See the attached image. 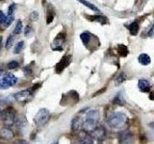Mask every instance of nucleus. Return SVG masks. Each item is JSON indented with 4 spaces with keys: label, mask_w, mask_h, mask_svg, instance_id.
I'll use <instances>...</instances> for the list:
<instances>
[{
    "label": "nucleus",
    "mask_w": 154,
    "mask_h": 144,
    "mask_svg": "<svg viewBox=\"0 0 154 144\" xmlns=\"http://www.w3.org/2000/svg\"><path fill=\"white\" fill-rule=\"evenodd\" d=\"M25 124H26V118H24L23 116L19 117L17 120V126H18V127H22L23 125H25Z\"/></svg>",
    "instance_id": "nucleus-29"
},
{
    "label": "nucleus",
    "mask_w": 154,
    "mask_h": 144,
    "mask_svg": "<svg viewBox=\"0 0 154 144\" xmlns=\"http://www.w3.org/2000/svg\"><path fill=\"white\" fill-rule=\"evenodd\" d=\"M99 117H100V114L97 110H91L86 114L87 119H91V120H94V121H97V122L99 120Z\"/></svg>",
    "instance_id": "nucleus-11"
},
{
    "label": "nucleus",
    "mask_w": 154,
    "mask_h": 144,
    "mask_svg": "<svg viewBox=\"0 0 154 144\" xmlns=\"http://www.w3.org/2000/svg\"><path fill=\"white\" fill-rule=\"evenodd\" d=\"M22 29H23L22 21L17 20V22L16 24V27H14V35H19V34L22 32Z\"/></svg>",
    "instance_id": "nucleus-21"
},
{
    "label": "nucleus",
    "mask_w": 154,
    "mask_h": 144,
    "mask_svg": "<svg viewBox=\"0 0 154 144\" xmlns=\"http://www.w3.org/2000/svg\"><path fill=\"white\" fill-rule=\"evenodd\" d=\"M50 119V112L47 109L42 108L38 110L35 117H34V122L38 127H43L48 123Z\"/></svg>",
    "instance_id": "nucleus-2"
},
{
    "label": "nucleus",
    "mask_w": 154,
    "mask_h": 144,
    "mask_svg": "<svg viewBox=\"0 0 154 144\" xmlns=\"http://www.w3.org/2000/svg\"><path fill=\"white\" fill-rule=\"evenodd\" d=\"M1 112H1V109H0V115H1Z\"/></svg>",
    "instance_id": "nucleus-40"
},
{
    "label": "nucleus",
    "mask_w": 154,
    "mask_h": 144,
    "mask_svg": "<svg viewBox=\"0 0 154 144\" xmlns=\"http://www.w3.org/2000/svg\"><path fill=\"white\" fill-rule=\"evenodd\" d=\"M138 88L141 91L146 92V91H148L149 89H150L151 86H150V83H149L147 80L141 79V80H139V82H138Z\"/></svg>",
    "instance_id": "nucleus-9"
},
{
    "label": "nucleus",
    "mask_w": 154,
    "mask_h": 144,
    "mask_svg": "<svg viewBox=\"0 0 154 144\" xmlns=\"http://www.w3.org/2000/svg\"><path fill=\"white\" fill-rule=\"evenodd\" d=\"M86 17L90 19L91 21H94V22H99L101 24H105L108 22V19L107 17H105L101 14H96V16H86Z\"/></svg>",
    "instance_id": "nucleus-10"
},
{
    "label": "nucleus",
    "mask_w": 154,
    "mask_h": 144,
    "mask_svg": "<svg viewBox=\"0 0 154 144\" xmlns=\"http://www.w3.org/2000/svg\"><path fill=\"white\" fill-rule=\"evenodd\" d=\"M14 144H27V142L24 139H17V141H14Z\"/></svg>",
    "instance_id": "nucleus-35"
},
{
    "label": "nucleus",
    "mask_w": 154,
    "mask_h": 144,
    "mask_svg": "<svg viewBox=\"0 0 154 144\" xmlns=\"http://www.w3.org/2000/svg\"><path fill=\"white\" fill-rule=\"evenodd\" d=\"M78 1L80 2V3H82L84 5V6H86L87 8H89L90 10H91V11H94V12H95V13H98V14H101V12H100V10L95 6V5H94L93 3H91V2H89V1H87V0H78Z\"/></svg>",
    "instance_id": "nucleus-15"
},
{
    "label": "nucleus",
    "mask_w": 154,
    "mask_h": 144,
    "mask_svg": "<svg viewBox=\"0 0 154 144\" xmlns=\"http://www.w3.org/2000/svg\"><path fill=\"white\" fill-rule=\"evenodd\" d=\"M93 35H91V33H89V32H84V33H82L81 35H80V38H81V40H82V42L84 43V44L87 46L89 44V43L91 42V40L93 38Z\"/></svg>",
    "instance_id": "nucleus-13"
},
{
    "label": "nucleus",
    "mask_w": 154,
    "mask_h": 144,
    "mask_svg": "<svg viewBox=\"0 0 154 144\" xmlns=\"http://www.w3.org/2000/svg\"><path fill=\"white\" fill-rule=\"evenodd\" d=\"M138 61L142 65H148L151 62L150 57H149L147 54H141L138 58Z\"/></svg>",
    "instance_id": "nucleus-16"
},
{
    "label": "nucleus",
    "mask_w": 154,
    "mask_h": 144,
    "mask_svg": "<svg viewBox=\"0 0 154 144\" xmlns=\"http://www.w3.org/2000/svg\"><path fill=\"white\" fill-rule=\"evenodd\" d=\"M0 136L4 139H7V140H10V139L14 138V133L13 130L10 127H4L0 130Z\"/></svg>",
    "instance_id": "nucleus-7"
},
{
    "label": "nucleus",
    "mask_w": 154,
    "mask_h": 144,
    "mask_svg": "<svg viewBox=\"0 0 154 144\" xmlns=\"http://www.w3.org/2000/svg\"><path fill=\"white\" fill-rule=\"evenodd\" d=\"M149 127L152 128V129L154 130V121H153V122H151V123H149Z\"/></svg>",
    "instance_id": "nucleus-37"
},
{
    "label": "nucleus",
    "mask_w": 154,
    "mask_h": 144,
    "mask_svg": "<svg viewBox=\"0 0 154 144\" xmlns=\"http://www.w3.org/2000/svg\"><path fill=\"white\" fill-rule=\"evenodd\" d=\"M128 121L127 115L124 112H115L108 118V125L111 128H122Z\"/></svg>",
    "instance_id": "nucleus-1"
},
{
    "label": "nucleus",
    "mask_w": 154,
    "mask_h": 144,
    "mask_svg": "<svg viewBox=\"0 0 154 144\" xmlns=\"http://www.w3.org/2000/svg\"><path fill=\"white\" fill-rule=\"evenodd\" d=\"M14 19V16H7V19H6V22L4 23V26H5V27H9V26L13 23Z\"/></svg>",
    "instance_id": "nucleus-30"
},
{
    "label": "nucleus",
    "mask_w": 154,
    "mask_h": 144,
    "mask_svg": "<svg viewBox=\"0 0 154 144\" xmlns=\"http://www.w3.org/2000/svg\"><path fill=\"white\" fill-rule=\"evenodd\" d=\"M9 88H11V85L7 81V79L3 76L1 79H0V89H7Z\"/></svg>",
    "instance_id": "nucleus-19"
},
{
    "label": "nucleus",
    "mask_w": 154,
    "mask_h": 144,
    "mask_svg": "<svg viewBox=\"0 0 154 144\" xmlns=\"http://www.w3.org/2000/svg\"><path fill=\"white\" fill-rule=\"evenodd\" d=\"M120 144H131V142L128 141V140H126V141H122Z\"/></svg>",
    "instance_id": "nucleus-38"
},
{
    "label": "nucleus",
    "mask_w": 154,
    "mask_h": 144,
    "mask_svg": "<svg viewBox=\"0 0 154 144\" xmlns=\"http://www.w3.org/2000/svg\"><path fill=\"white\" fill-rule=\"evenodd\" d=\"M16 9H17L16 4L14 3L11 4V6H10L8 9V14H9L8 16H14V11H16Z\"/></svg>",
    "instance_id": "nucleus-31"
},
{
    "label": "nucleus",
    "mask_w": 154,
    "mask_h": 144,
    "mask_svg": "<svg viewBox=\"0 0 154 144\" xmlns=\"http://www.w3.org/2000/svg\"><path fill=\"white\" fill-rule=\"evenodd\" d=\"M53 18H54V12L53 11H48L47 12V18H46V23L49 24L52 22Z\"/></svg>",
    "instance_id": "nucleus-27"
},
{
    "label": "nucleus",
    "mask_w": 154,
    "mask_h": 144,
    "mask_svg": "<svg viewBox=\"0 0 154 144\" xmlns=\"http://www.w3.org/2000/svg\"><path fill=\"white\" fill-rule=\"evenodd\" d=\"M94 143V139L91 136H85L84 137H82L79 141V144H93Z\"/></svg>",
    "instance_id": "nucleus-20"
},
{
    "label": "nucleus",
    "mask_w": 154,
    "mask_h": 144,
    "mask_svg": "<svg viewBox=\"0 0 154 144\" xmlns=\"http://www.w3.org/2000/svg\"><path fill=\"white\" fill-rule=\"evenodd\" d=\"M96 125H97V121H94V120L91 119H85V121L82 123V127H83L84 131L86 132H94V129L96 128Z\"/></svg>",
    "instance_id": "nucleus-6"
},
{
    "label": "nucleus",
    "mask_w": 154,
    "mask_h": 144,
    "mask_svg": "<svg viewBox=\"0 0 154 144\" xmlns=\"http://www.w3.org/2000/svg\"><path fill=\"white\" fill-rule=\"evenodd\" d=\"M14 40V34H11V35H10V36L8 37V40H7V42H6V49H9V48L13 45Z\"/></svg>",
    "instance_id": "nucleus-24"
},
{
    "label": "nucleus",
    "mask_w": 154,
    "mask_h": 144,
    "mask_svg": "<svg viewBox=\"0 0 154 144\" xmlns=\"http://www.w3.org/2000/svg\"><path fill=\"white\" fill-rule=\"evenodd\" d=\"M113 103L118 105V106H123L125 105V100L123 98V95L122 93H118L117 95L115 96V98L113 99Z\"/></svg>",
    "instance_id": "nucleus-17"
},
{
    "label": "nucleus",
    "mask_w": 154,
    "mask_h": 144,
    "mask_svg": "<svg viewBox=\"0 0 154 144\" xmlns=\"http://www.w3.org/2000/svg\"><path fill=\"white\" fill-rule=\"evenodd\" d=\"M24 74L26 76H31L32 75V70L29 66H25L24 67Z\"/></svg>",
    "instance_id": "nucleus-34"
},
{
    "label": "nucleus",
    "mask_w": 154,
    "mask_h": 144,
    "mask_svg": "<svg viewBox=\"0 0 154 144\" xmlns=\"http://www.w3.org/2000/svg\"><path fill=\"white\" fill-rule=\"evenodd\" d=\"M24 35H25L27 38H30L33 35V29L30 25H27L24 29Z\"/></svg>",
    "instance_id": "nucleus-25"
},
{
    "label": "nucleus",
    "mask_w": 154,
    "mask_h": 144,
    "mask_svg": "<svg viewBox=\"0 0 154 144\" xmlns=\"http://www.w3.org/2000/svg\"><path fill=\"white\" fill-rule=\"evenodd\" d=\"M3 73H4V70H3L2 68H0V76H1Z\"/></svg>",
    "instance_id": "nucleus-39"
},
{
    "label": "nucleus",
    "mask_w": 154,
    "mask_h": 144,
    "mask_svg": "<svg viewBox=\"0 0 154 144\" xmlns=\"http://www.w3.org/2000/svg\"><path fill=\"white\" fill-rule=\"evenodd\" d=\"M128 30L130 32L132 36H136L137 34L139 33V30H140V24L138 21H134L132 22L130 25L128 26Z\"/></svg>",
    "instance_id": "nucleus-12"
},
{
    "label": "nucleus",
    "mask_w": 154,
    "mask_h": 144,
    "mask_svg": "<svg viewBox=\"0 0 154 144\" xmlns=\"http://www.w3.org/2000/svg\"><path fill=\"white\" fill-rule=\"evenodd\" d=\"M4 77L7 79V81L10 83V85H11V86H14L17 83V78L12 73H5Z\"/></svg>",
    "instance_id": "nucleus-18"
},
{
    "label": "nucleus",
    "mask_w": 154,
    "mask_h": 144,
    "mask_svg": "<svg viewBox=\"0 0 154 144\" xmlns=\"http://www.w3.org/2000/svg\"><path fill=\"white\" fill-rule=\"evenodd\" d=\"M82 126V121H81V117L80 116H75L71 121V129L72 131H77L79 130L80 127Z\"/></svg>",
    "instance_id": "nucleus-14"
},
{
    "label": "nucleus",
    "mask_w": 154,
    "mask_h": 144,
    "mask_svg": "<svg viewBox=\"0 0 154 144\" xmlns=\"http://www.w3.org/2000/svg\"><path fill=\"white\" fill-rule=\"evenodd\" d=\"M127 79V77L126 75H125L124 73H120L118 77H117V79H116V85L119 86L120 84H122L124 81H126Z\"/></svg>",
    "instance_id": "nucleus-23"
},
{
    "label": "nucleus",
    "mask_w": 154,
    "mask_h": 144,
    "mask_svg": "<svg viewBox=\"0 0 154 144\" xmlns=\"http://www.w3.org/2000/svg\"><path fill=\"white\" fill-rule=\"evenodd\" d=\"M64 42H65V37H61L59 35L54 40V41L52 42V49L56 51H62Z\"/></svg>",
    "instance_id": "nucleus-8"
},
{
    "label": "nucleus",
    "mask_w": 154,
    "mask_h": 144,
    "mask_svg": "<svg viewBox=\"0 0 154 144\" xmlns=\"http://www.w3.org/2000/svg\"><path fill=\"white\" fill-rule=\"evenodd\" d=\"M119 54H120V56H123V53H122V52H124L125 56H126V55H127V53H128L127 47H126V46H124V45H122V44H120V45L119 46Z\"/></svg>",
    "instance_id": "nucleus-28"
},
{
    "label": "nucleus",
    "mask_w": 154,
    "mask_h": 144,
    "mask_svg": "<svg viewBox=\"0 0 154 144\" xmlns=\"http://www.w3.org/2000/svg\"><path fill=\"white\" fill-rule=\"evenodd\" d=\"M154 35V25L152 26V28L150 29V31H149V33H148V36L150 37V36H153Z\"/></svg>",
    "instance_id": "nucleus-36"
},
{
    "label": "nucleus",
    "mask_w": 154,
    "mask_h": 144,
    "mask_svg": "<svg viewBox=\"0 0 154 144\" xmlns=\"http://www.w3.org/2000/svg\"><path fill=\"white\" fill-rule=\"evenodd\" d=\"M1 47H2V44H0V49H1Z\"/></svg>",
    "instance_id": "nucleus-41"
},
{
    "label": "nucleus",
    "mask_w": 154,
    "mask_h": 144,
    "mask_svg": "<svg viewBox=\"0 0 154 144\" xmlns=\"http://www.w3.org/2000/svg\"><path fill=\"white\" fill-rule=\"evenodd\" d=\"M1 117L6 127H11L16 122V110L12 107H8L1 112Z\"/></svg>",
    "instance_id": "nucleus-3"
},
{
    "label": "nucleus",
    "mask_w": 154,
    "mask_h": 144,
    "mask_svg": "<svg viewBox=\"0 0 154 144\" xmlns=\"http://www.w3.org/2000/svg\"><path fill=\"white\" fill-rule=\"evenodd\" d=\"M14 99L20 103H26L28 101H30L32 98V90L31 89H24L20 90L18 92L14 93Z\"/></svg>",
    "instance_id": "nucleus-4"
},
{
    "label": "nucleus",
    "mask_w": 154,
    "mask_h": 144,
    "mask_svg": "<svg viewBox=\"0 0 154 144\" xmlns=\"http://www.w3.org/2000/svg\"><path fill=\"white\" fill-rule=\"evenodd\" d=\"M19 66V64L17 62V61H11L9 62V64H7V67L9 69H14V68H17V67Z\"/></svg>",
    "instance_id": "nucleus-26"
},
{
    "label": "nucleus",
    "mask_w": 154,
    "mask_h": 144,
    "mask_svg": "<svg viewBox=\"0 0 154 144\" xmlns=\"http://www.w3.org/2000/svg\"><path fill=\"white\" fill-rule=\"evenodd\" d=\"M23 48H24V41L21 40V41L17 42L16 44V46H14V54H19V53L23 50Z\"/></svg>",
    "instance_id": "nucleus-22"
},
{
    "label": "nucleus",
    "mask_w": 154,
    "mask_h": 144,
    "mask_svg": "<svg viewBox=\"0 0 154 144\" xmlns=\"http://www.w3.org/2000/svg\"><path fill=\"white\" fill-rule=\"evenodd\" d=\"M38 18V12H36V11L32 12L31 14H30V19H31V20L32 21H37Z\"/></svg>",
    "instance_id": "nucleus-32"
},
{
    "label": "nucleus",
    "mask_w": 154,
    "mask_h": 144,
    "mask_svg": "<svg viewBox=\"0 0 154 144\" xmlns=\"http://www.w3.org/2000/svg\"><path fill=\"white\" fill-rule=\"evenodd\" d=\"M70 62H71V56L66 55L65 57H63L62 60L58 62V64H56V66H55L56 72H57V73H61V72L64 70L66 66L69 65Z\"/></svg>",
    "instance_id": "nucleus-5"
},
{
    "label": "nucleus",
    "mask_w": 154,
    "mask_h": 144,
    "mask_svg": "<svg viewBox=\"0 0 154 144\" xmlns=\"http://www.w3.org/2000/svg\"><path fill=\"white\" fill-rule=\"evenodd\" d=\"M6 19H7V16H5L2 11H0V24H3L4 25V23L6 22Z\"/></svg>",
    "instance_id": "nucleus-33"
},
{
    "label": "nucleus",
    "mask_w": 154,
    "mask_h": 144,
    "mask_svg": "<svg viewBox=\"0 0 154 144\" xmlns=\"http://www.w3.org/2000/svg\"><path fill=\"white\" fill-rule=\"evenodd\" d=\"M0 144H2V143H0Z\"/></svg>",
    "instance_id": "nucleus-42"
}]
</instances>
